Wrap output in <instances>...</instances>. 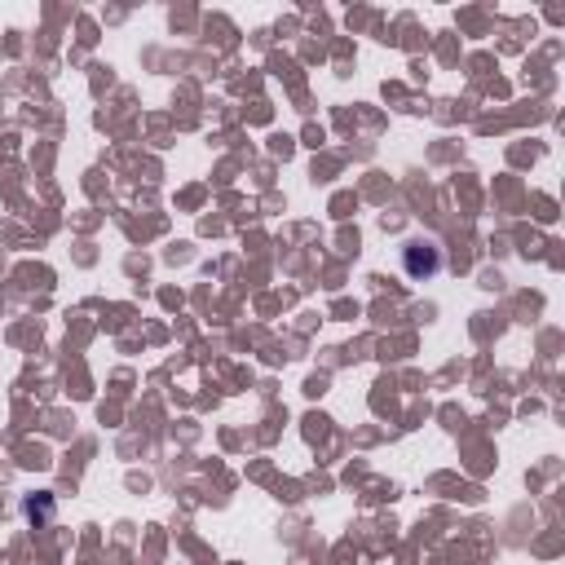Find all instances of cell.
I'll return each mask as SVG.
<instances>
[{"mask_svg":"<svg viewBox=\"0 0 565 565\" xmlns=\"http://www.w3.org/2000/svg\"><path fill=\"white\" fill-rule=\"evenodd\" d=\"M402 270H407L411 279H433V274L442 270V248H437L433 239H411L407 248H402Z\"/></svg>","mask_w":565,"mask_h":565,"instance_id":"6da1fadb","label":"cell"},{"mask_svg":"<svg viewBox=\"0 0 565 565\" xmlns=\"http://www.w3.org/2000/svg\"><path fill=\"white\" fill-rule=\"evenodd\" d=\"M53 513H58L53 495H27V499H23V517L31 521V526H49Z\"/></svg>","mask_w":565,"mask_h":565,"instance_id":"7a4b0ae2","label":"cell"}]
</instances>
